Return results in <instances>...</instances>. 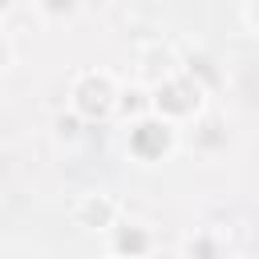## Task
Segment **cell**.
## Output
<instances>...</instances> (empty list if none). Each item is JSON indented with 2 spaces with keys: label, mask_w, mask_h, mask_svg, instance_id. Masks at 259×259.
<instances>
[{
  "label": "cell",
  "mask_w": 259,
  "mask_h": 259,
  "mask_svg": "<svg viewBox=\"0 0 259 259\" xmlns=\"http://www.w3.org/2000/svg\"><path fill=\"white\" fill-rule=\"evenodd\" d=\"M142 247H146V239H142L138 231H121V251L134 255V251H142Z\"/></svg>",
  "instance_id": "cell-4"
},
{
  "label": "cell",
  "mask_w": 259,
  "mask_h": 259,
  "mask_svg": "<svg viewBox=\"0 0 259 259\" xmlns=\"http://www.w3.org/2000/svg\"><path fill=\"white\" fill-rule=\"evenodd\" d=\"M194 101H198V93H194L190 85H166V89L158 93V105L170 109V113H186Z\"/></svg>",
  "instance_id": "cell-3"
},
{
  "label": "cell",
  "mask_w": 259,
  "mask_h": 259,
  "mask_svg": "<svg viewBox=\"0 0 259 259\" xmlns=\"http://www.w3.org/2000/svg\"><path fill=\"white\" fill-rule=\"evenodd\" d=\"M134 150H138L142 158L162 154V150H166V130H162V125H138V130H134Z\"/></svg>",
  "instance_id": "cell-2"
},
{
  "label": "cell",
  "mask_w": 259,
  "mask_h": 259,
  "mask_svg": "<svg viewBox=\"0 0 259 259\" xmlns=\"http://www.w3.org/2000/svg\"><path fill=\"white\" fill-rule=\"evenodd\" d=\"M77 105H81V113L101 117V113L109 109V85H105V81H85V85L77 89Z\"/></svg>",
  "instance_id": "cell-1"
},
{
  "label": "cell",
  "mask_w": 259,
  "mask_h": 259,
  "mask_svg": "<svg viewBox=\"0 0 259 259\" xmlns=\"http://www.w3.org/2000/svg\"><path fill=\"white\" fill-rule=\"evenodd\" d=\"M69 4H73V0H49V8H53V12H61V8H69Z\"/></svg>",
  "instance_id": "cell-5"
}]
</instances>
